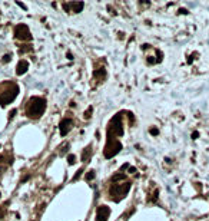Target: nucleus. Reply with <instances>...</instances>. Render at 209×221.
Masks as SVG:
<instances>
[{
  "label": "nucleus",
  "instance_id": "nucleus-1",
  "mask_svg": "<svg viewBox=\"0 0 209 221\" xmlns=\"http://www.w3.org/2000/svg\"><path fill=\"white\" fill-rule=\"evenodd\" d=\"M19 93V86L14 83V82H3V83H0V103L2 105H7V103H10L14 98L17 96Z\"/></svg>",
  "mask_w": 209,
  "mask_h": 221
},
{
  "label": "nucleus",
  "instance_id": "nucleus-2",
  "mask_svg": "<svg viewBox=\"0 0 209 221\" xmlns=\"http://www.w3.org/2000/svg\"><path fill=\"white\" fill-rule=\"evenodd\" d=\"M46 109V101L40 96H34L32 98L26 106V112L30 118H39Z\"/></svg>",
  "mask_w": 209,
  "mask_h": 221
},
{
  "label": "nucleus",
  "instance_id": "nucleus-3",
  "mask_svg": "<svg viewBox=\"0 0 209 221\" xmlns=\"http://www.w3.org/2000/svg\"><path fill=\"white\" fill-rule=\"evenodd\" d=\"M130 190V182H123V184H113L110 187V198L113 201H120L123 197H126V194Z\"/></svg>",
  "mask_w": 209,
  "mask_h": 221
},
{
  "label": "nucleus",
  "instance_id": "nucleus-4",
  "mask_svg": "<svg viewBox=\"0 0 209 221\" xmlns=\"http://www.w3.org/2000/svg\"><path fill=\"white\" fill-rule=\"evenodd\" d=\"M120 119H122L120 113H118V115H115L112 118L110 124H109V128H108V138H112V135H113V138L116 135L118 136L123 135V126H122Z\"/></svg>",
  "mask_w": 209,
  "mask_h": 221
},
{
  "label": "nucleus",
  "instance_id": "nucleus-5",
  "mask_svg": "<svg viewBox=\"0 0 209 221\" xmlns=\"http://www.w3.org/2000/svg\"><path fill=\"white\" fill-rule=\"evenodd\" d=\"M120 150H122V144L119 141H116L115 138H108V144L104 146V156L106 158H112Z\"/></svg>",
  "mask_w": 209,
  "mask_h": 221
},
{
  "label": "nucleus",
  "instance_id": "nucleus-6",
  "mask_svg": "<svg viewBox=\"0 0 209 221\" xmlns=\"http://www.w3.org/2000/svg\"><path fill=\"white\" fill-rule=\"evenodd\" d=\"M14 34H16L17 39L20 40H32V34L29 32V27L26 24H17L14 27Z\"/></svg>",
  "mask_w": 209,
  "mask_h": 221
},
{
  "label": "nucleus",
  "instance_id": "nucleus-7",
  "mask_svg": "<svg viewBox=\"0 0 209 221\" xmlns=\"http://www.w3.org/2000/svg\"><path fill=\"white\" fill-rule=\"evenodd\" d=\"M110 214V210L106 205H100L98 208V214H96V221H108V217Z\"/></svg>",
  "mask_w": 209,
  "mask_h": 221
},
{
  "label": "nucleus",
  "instance_id": "nucleus-8",
  "mask_svg": "<svg viewBox=\"0 0 209 221\" xmlns=\"http://www.w3.org/2000/svg\"><path fill=\"white\" fill-rule=\"evenodd\" d=\"M59 126H60V135L62 136L68 135V132L72 129V121H70V119H68V118H64Z\"/></svg>",
  "mask_w": 209,
  "mask_h": 221
},
{
  "label": "nucleus",
  "instance_id": "nucleus-9",
  "mask_svg": "<svg viewBox=\"0 0 209 221\" xmlns=\"http://www.w3.org/2000/svg\"><path fill=\"white\" fill-rule=\"evenodd\" d=\"M63 7L66 12H70V9H73V12L78 13V12H80L83 9V3H64Z\"/></svg>",
  "mask_w": 209,
  "mask_h": 221
},
{
  "label": "nucleus",
  "instance_id": "nucleus-10",
  "mask_svg": "<svg viewBox=\"0 0 209 221\" xmlns=\"http://www.w3.org/2000/svg\"><path fill=\"white\" fill-rule=\"evenodd\" d=\"M27 68H29V63H27V61H20L19 62V65H17V71H16V73L17 75H23V73H26V71H27Z\"/></svg>",
  "mask_w": 209,
  "mask_h": 221
},
{
  "label": "nucleus",
  "instance_id": "nucleus-11",
  "mask_svg": "<svg viewBox=\"0 0 209 221\" xmlns=\"http://www.w3.org/2000/svg\"><path fill=\"white\" fill-rule=\"evenodd\" d=\"M90 154H92V146L89 145V146H86V148H84L83 154H82V161H83V162H86V161H88V158H89V155H90Z\"/></svg>",
  "mask_w": 209,
  "mask_h": 221
},
{
  "label": "nucleus",
  "instance_id": "nucleus-12",
  "mask_svg": "<svg viewBox=\"0 0 209 221\" xmlns=\"http://www.w3.org/2000/svg\"><path fill=\"white\" fill-rule=\"evenodd\" d=\"M93 75L96 76V78H98V76H99V78H100V81H102V79H103L104 76H106V72H104L103 69H102V71H94V73H93Z\"/></svg>",
  "mask_w": 209,
  "mask_h": 221
},
{
  "label": "nucleus",
  "instance_id": "nucleus-13",
  "mask_svg": "<svg viewBox=\"0 0 209 221\" xmlns=\"http://www.w3.org/2000/svg\"><path fill=\"white\" fill-rule=\"evenodd\" d=\"M122 178H125V174H118V175H115V177L112 178V181H113V182H116L118 180H122Z\"/></svg>",
  "mask_w": 209,
  "mask_h": 221
},
{
  "label": "nucleus",
  "instance_id": "nucleus-14",
  "mask_svg": "<svg viewBox=\"0 0 209 221\" xmlns=\"http://www.w3.org/2000/svg\"><path fill=\"white\" fill-rule=\"evenodd\" d=\"M93 178H94V171H89V174L86 175V180L90 181V180H93Z\"/></svg>",
  "mask_w": 209,
  "mask_h": 221
},
{
  "label": "nucleus",
  "instance_id": "nucleus-15",
  "mask_svg": "<svg viewBox=\"0 0 209 221\" xmlns=\"http://www.w3.org/2000/svg\"><path fill=\"white\" fill-rule=\"evenodd\" d=\"M68 161H69V164L72 165V164H74V161H76V156H74V155H69L68 156Z\"/></svg>",
  "mask_w": 209,
  "mask_h": 221
},
{
  "label": "nucleus",
  "instance_id": "nucleus-16",
  "mask_svg": "<svg viewBox=\"0 0 209 221\" xmlns=\"http://www.w3.org/2000/svg\"><path fill=\"white\" fill-rule=\"evenodd\" d=\"M90 113H92V108H89V109H88V111H86V112H84V118L88 119V118H89V116H90Z\"/></svg>",
  "mask_w": 209,
  "mask_h": 221
},
{
  "label": "nucleus",
  "instance_id": "nucleus-17",
  "mask_svg": "<svg viewBox=\"0 0 209 221\" xmlns=\"http://www.w3.org/2000/svg\"><path fill=\"white\" fill-rule=\"evenodd\" d=\"M82 171H83V170H79V171H78V174H76V175L73 177V181H76L79 177H80V175H82Z\"/></svg>",
  "mask_w": 209,
  "mask_h": 221
},
{
  "label": "nucleus",
  "instance_id": "nucleus-18",
  "mask_svg": "<svg viewBox=\"0 0 209 221\" xmlns=\"http://www.w3.org/2000/svg\"><path fill=\"white\" fill-rule=\"evenodd\" d=\"M150 134H152V135H158L159 131L156 129V128H152V129H150Z\"/></svg>",
  "mask_w": 209,
  "mask_h": 221
},
{
  "label": "nucleus",
  "instance_id": "nucleus-19",
  "mask_svg": "<svg viewBox=\"0 0 209 221\" xmlns=\"http://www.w3.org/2000/svg\"><path fill=\"white\" fill-rule=\"evenodd\" d=\"M16 112H17L16 109H13V111H12V112H10V113H9V118H10V119H12V118H13V116H14V115H16Z\"/></svg>",
  "mask_w": 209,
  "mask_h": 221
},
{
  "label": "nucleus",
  "instance_id": "nucleus-20",
  "mask_svg": "<svg viewBox=\"0 0 209 221\" xmlns=\"http://www.w3.org/2000/svg\"><path fill=\"white\" fill-rule=\"evenodd\" d=\"M128 168H129V164H125V165L120 167V171H125V170H128Z\"/></svg>",
  "mask_w": 209,
  "mask_h": 221
},
{
  "label": "nucleus",
  "instance_id": "nucleus-21",
  "mask_svg": "<svg viewBox=\"0 0 209 221\" xmlns=\"http://www.w3.org/2000/svg\"><path fill=\"white\" fill-rule=\"evenodd\" d=\"M198 136H199V132H196V131H195V132L192 134V138H193V139H196V138H198Z\"/></svg>",
  "mask_w": 209,
  "mask_h": 221
},
{
  "label": "nucleus",
  "instance_id": "nucleus-22",
  "mask_svg": "<svg viewBox=\"0 0 209 221\" xmlns=\"http://www.w3.org/2000/svg\"><path fill=\"white\" fill-rule=\"evenodd\" d=\"M9 61H10V56H9V55H6V56L3 58V62H9Z\"/></svg>",
  "mask_w": 209,
  "mask_h": 221
},
{
  "label": "nucleus",
  "instance_id": "nucleus-23",
  "mask_svg": "<svg viewBox=\"0 0 209 221\" xmlns=\"http://www.w3.org/2000/svg\"><path fill=\"white\" fill-rule=\"evenodd\" d=\"M3 215H4V211L0 208V218H3Z\"/></svg>",
  "mask_w": 209,
  "mask_h": 221
},
{
  "label": "nucleus",
  "instance_id": "nucleus-24",
  "mask_svg": "<svg viewBox=\"0 0 209 221\" xmlns=\"http://www.w3.org/2000/svg\"><path fill=\"white\" fill-rule=\"evenodd\" d=\"M68 59H70V61H72V59H73V56H72V53H68Z\"/></svg>",
  "mask_w": 209,
  "mask_h": 221
}]
</instances>
